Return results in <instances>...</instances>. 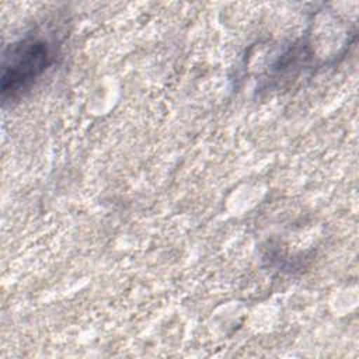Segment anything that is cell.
<instances>
[{
	"instance_id": "1",
	"label": "cell",
	"mask_w": 359,
	"mask_h": 359,
	"mask_svg": "<svg viewBox=\"0 0 359 359\" xmlns=\"http://www.w3.org/2000/svg\"><path fill=\"white\" fill-rule=\"evenodd\" d=\"M53 46L42 36L28 35L11 43L3 53L1 98L14 100L28 90L55 60Z\"/></svg>"
}]
</instances>
